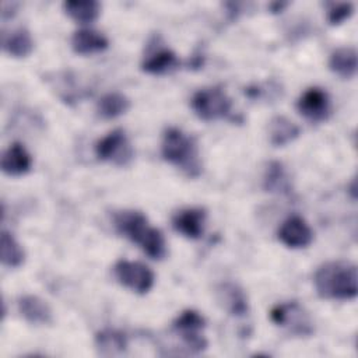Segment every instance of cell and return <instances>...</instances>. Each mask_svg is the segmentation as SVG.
I'll use <instances>...</instances> for the list:
<instances>
[{"label": "cell", "instance_id": "obj_1", "mask_svg": "<svg viewBox=\"0 0 358 358\" xmlns=\"http://www.w3.org/2000/svg\"><path fill=\"white\" fill-rule=\"evenodd\" d=\"M317 295L324 299L347 301L357 296L358 273L357 266L345 260L323 263L313 275Z\"/></svg>", "mask_w": 358, "mask_h": 358}, {"label": "cell", "instance_id": "obj_2", "mask_svg": "<svg viewBox=\"0 0 358 358\" xmlns=\"http://www.w3.org/2000/svg\"><path fill=\"white\" fill-rule=\"evenodd\" d=\"M115 227L119 234L126 236L151 259L162 260L168 250L162 232L148 224L147 217L134 210H124L115 214Z\"/></svg>", "mask_w": 358, "mask_h": 358}, {"label": "cell", "instance_id": "obj_3", "mask_svg": "<svg viewBox=\"0 0 358 358\" xmlns=\"http://www.w3.org/2000/svg\"><path fill=\"white\" fill-rule=\"evenodd\" d=\"M161 152L165 161L179 168L189 178L200 176L203 171L197 141L178 127H168L162 134Z\"/></svg>", "mask_w": 358, "mask_h": 358}, {"label": "cell", "instance_id": "obj_4", "mask_svg": "<svg viewBox=\"0 0 358 358\" xmlns=\"http://www.w3.org/2000/svg\"><path fill=\"white\" fill-rule=\"evenodd\" d=\"M193 112L203 120L232 119V101L221 87H207L196 91L190 99Z\"/></svg>", "mask_w": 358, "mask_h": 358}, {"label": "cell", "instance_id": "obj_5", "mask_svg": "<svg viewBox=\"0 0 358 358\" xmlns=\"http://www.w3.org/2000/svg\"><path fill=\"white\" fill-rule=\"evenodd\" d=\"M270 319L274 324L287 327L292 334L301 337H308L315 330L310 316L296 301L275 305L270 310Z\"/></svg>", "mask_w": 358, "mask_h": 358}, {"label": "cell", "instance_id": "obj_6", "mask_svg": "<svg viewBox=\"0 0 358 358\" xmlns=\"http://www.w3.org/2000/svg\"><path fill=\"white\" fill-rule=\"evenodd\" d=\"M206 327L204 317L193 309H186L172 322L173 331L182 338L186 347L193 352H201L207 348V340L201 334Z\"/></svg>", "mask_w": 358, "mask_h": 358}, {"label": "cell", "instance_id": "obj_7", "mask_svg": "<svg viewBox=\"0 0 358 358\" xmlns=\"http://www.w3.org/2000/svg\"><path fill=\"white\" fill-rule=\"evenodd\" d=\"M113 273L122 285L137 294H147L155 280L152 270L140 262L117 260L113 266Z\"/></svg>", "mask_w": 358, "mask_h": 358}, {"label": "cell", "instance_id": "obj_8", "mask_svg": "<svg viewBox=\"0 0 358 358\" xmlns=\"http://www.w3.org/2000/svg\"><path fill=\"white\" fill-rule=\"evenodd\" d=\"M95 155L99 161H109L116 165H127L133 158V148L124 130L115 129L96 141Z\"/></svg>", "mask_w": 358, "mask_h": 358}, {"label": "cell", "instance_id": "obj_9", "mask_svg": "<svg viewBox=\"0 0 358 358\" xmlns=\"http://www.w3.org/2000/svg\"><path fill=\"white\" fill-rule=\"evenodd\" d=\"M296 109L309 122H323L330 115L329 94L320 87H310L298 98Z\"/></svg>", "mask_w": 358, "mask_h": 358}, {"label": "cell", "instance_id": "obj_10", "mask_svg": "<svg viewBox=\"0 0 358 358\" xmlns=\"http://www.w3.org/2000/svg\"><path fill=\"white\" fill-rule=\"evenodd\" d=\"M277 236L282 245L292 249L306 248L313 241V231L299 215L288 217L278 228Z\"/></svg>", "mask_w": 358, "mask_h": 358}, {"label": "cell", "instance_id": "obj_11", "mask_svg": "<svg viewBox=\"0 0 358 358\" xmlns=\"http://www.w3.org/2000/svg\"><path fill=\"white\" fill-rule=\"evenodd\" d=\"M207 213L200 207H189L178 211L172 217V227L180 235L189 239H199L206 227Z\"/></svg>", "mask_w": 358, "mask_h": 358}, {"label": "cell", "instance_id": "obj_12", "mask_svg": "<svg viewBox=\"0 0 358 358\" xmlns=\"http://www.w3.org/2000/svg\"><path fill=\"white\" fill-rule=\"evenodd\" d=\"M1 171L10 176H21L32 166V158L21 143L10 144L1 155Z\"/></svg>", "mask_w": 358, "mask_h": 358}, {"label": "cell", "instance_id": "obj_13", "mask_svg": "<svg viewBox=\"0 0 358 358\" xmlns=\"http://www.w3.org/2000/svg\"><path fill=\"white\" fill-rule=\"evenodd\" d=\"M18 310L31 324H50L53 322L50 306L36 295H22L18 299Z\"/></svg>", "mask_w": 358, "mask_h": 358}, {"label": "cell", "instance_id": "obj_14", "mask_svg": "<svg viewBox=\"0 0 358 358\" xmlns=\"http://www.w3.org/2000/svg\"><path fill=\"white\" fill-rule=\"evenodd\" d=\"M109 46L108 38L90 28L77 29L71 36V48L78 55H92L105 50Z\"/></svg>", "mask_w": 358, "mask_h": 358}, {"label": "cell", "instance_id": "obj_15", "mask_svg": "<svg viewBox=\"0 0 358 358\" xmlns=\"http://www.w3.org/2000/svg\"><path fill=\"white\" fill-rule=\"evenodd\" d=\"M1 48L13 57H27L34 50V39L27 28L20 27L10 34H3Z\"/></svg>", "mask_w": 358, "mask_h": 358}, {"label": "cell", "instance_id": "obj_16", "mask_svg": "<svg viewBox=\"0 0 358 358\" xmlns=\"http://www.w3.org/2000/svg\"><path fill=\"white\" fill-rule=\"evenodd\" d=\"M95 345L98 354L103 357H113L126 352L127 337L124 333L115 329H103L95 336Z\"/></svg>", "mask_w": 358, "mask_h": 358}, {"label": "cell", "instance_id": "obj_17", "mask_svg": "<svg viewBox=\"0 0 358 358\" xmlns=\"http://www.w3.org/2000/svg\"><path fill=\"white\" fill-rule=\"evenodd\" d=\"M329 69L343 78H351L357 73V50L351 46H341L331 52Z\"/></svg>", "mask_w": 358, "mask_h": 358}, {"label": "cell", "instance_id": "obj_18", "mask_svg": "<svg viewBox=\"0 0 358 358\" xmlns=\"http://www.w3.org/2000/svg\"><path fill=\"white\" fill-rule=\"evenodd\" d=\"M301 133L298 124L289 120L285 116H274L268 124L270 143L274 147H282L291 141H294Z\"/></svg>", "mask_w": 358, "mask_h": 358}, {"label": "cell", "instance_id": "obj_19", "mask_svg": "<svg viewBox=\"0 0 358 358\" xmlns=\"http://www.w3.org/2000/svg\"><path fill=\"white\" fill-rule=\"evenodd\" d=\"M176 67H179L178 56L165 48L148 55L141 63V70L150 74H165Z\"/></svg>", "mask_w": 358, "mask_h": 358}, {"label": "cell", "instance_id": "obj_20", "mask_svg": "<svg viewBox=\"0 0 358 358\" xmlns=\"http://www.w3.org/2000/svg\"><path fill=\"white\" fill-rule=\"evenodd\" d=\"M220 301L224 302L225 309L234 316H243L248 313V299L242 288L236 284L225 282L218 288Z\"/></svg>", "mask_w": 358, "mask_h": 358}, {"label": "cell", "instance_id": "obj_21", "mask_svg": "<svg viewBox=\"0 0 358 358\" xmlns=\"http://www.w3.org/2000/svg\"><path fill=\"white\" fill-rule=\"evenodd\" d=\"M63 8L69 17L80 24L95 21L101 13V4L96 0H67L63 3Z\"/></svg>", "mask_w": 358, "mask_h": 358}, {"label": "cell", "instance_id": "obj_22", "mask_svg": "<svg viewBox=\"0 0 358 358\" xmlns=\"http://www.w3.org/2000/svg\"><path fill=\"white\" fill-rule=\"evenodd\" d=\"M0 259L6 267L17 268L25 260V252L17 239L8 231H1L0 235Z\"/></svg>", "mask_w": 358, "mask_h": 358}, {"label": "cell", "instance_id": "obj_23", "mask_svg": "<svg viewBox=\"0 0 358 358\" xmlns=\"http://www.w3.org/2000/svg\"><path fill=\"white\" fill-rule=\"evenodd\" d=\"M130 99L120 92H108L96 103V112L102 119H115L127 112Z\"/></svg>", "mask_w": 358, "mask_h": 358}, {"label": "cell", "instance_id": "obj_24", "mask_svg": "<svg viewBox=\"0 0 358 358\" xmlns=\"http://www.w3.org/2000/svg\"><path fill=\"white\" fill-rule=\"evenodd\" d=\"M263 187L270 193H288L289 179L287 176L285 168L278 161H271L263 176Z\"/></svg>", "mask_w": 358, "mask_h": 358}, {"label": "cell", "instance_id": "obj_25", "mask_svg": "<svg viewBox=\"0 0 358 358\" xmlns=\"http://www.w3.org/2000/svg\"><path fill=\"white\" fill-rule=\"evenodd\" d=\"M354 11L352 3H334L327 11V21L331 25H338L341 24L345 18H348Z\"/></svg>", "mask_w": 358, "mask_h": 358}]
</instances>
